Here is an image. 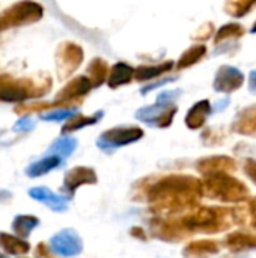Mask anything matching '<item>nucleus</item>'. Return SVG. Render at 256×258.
Segmentation results:
<instances>
[{
    "instance_id": "15",
    "label": "nucleus",
    "mask_w": 256,
    "mask_h": 258,
    "mask_svg": "<svg viewBox=\"0 0 256 258\" xmlns=\"http://www.w3.org/2000/svg\"><path fill=\"white\" fill-rule=\"evenodd\" d=\"M0 246L9 255H23V254H27L30 249L27 242H24L23 239L14 237L8 233L0 234Z\"/></svg>"
},
{
    "instance_id": "4",
    "label": "nucleus",
    "mask_w": 256,
    "mask_h": 258,
    "mask_svg": "<svg viewBox=\"0 0 256 258\" xmlns=\"http://www.w3.org/2000/svg\"><path fill=\"white\" fill-rule=\"evenodd\" d=\"M50 248L56 255L63 258L77 257L83 251V242L81 237L74 230L66 228L56 233L50 239Z\"/></svg>"
},
{
    "instance_id": "7",
    "label": "nucleus",
    "mask_w": 256,
    "mask_h": 258,
    "mask_svg": "<svg viewBox=\"0 0 256 258\" xmlns=\"http://www.w3.org/2000/svg\"><path fill=\"white\" fill-rule=\"evenodd\" d=\"M243 82H244V76L238 68L231 67V65H223L219 68L213 86L217 92H226L228 94V92L238 89Z\"/></svg>"
},
{
    "instance_id": "6",
    "label": "nucleus",
    "mask_w": 256,
    "mask_h": 258,
    "mask_svg": "<svg viewBox=\"0 0 256 258\" xmlns=\"http://www.w3.org/2000/svg\"><path fill=\"white\" fill-rule=\"evenodd\" d=\"M29 197L35 201H39L42 204H45L50 210L56 212V213H62L66 212L69 207V197L62 195V194H54L51 189L45 187V186H36L29 189Z\"/></svg>"
},
{
    "instance_id": "1",
    "label": "nucleus",
    "mask_w": 256,
    "mask_h": 258,
    "mask_svg": "<svg viewBox=\"0 0 256 258\" xmlns=\"http://www.w3.org/2000/svg\"><path fill=\"white\" fill-rule=\"evenodd\" d=\"M180 95L181 92L178 89H170L158 94L155 104L142 107L134 113L136 119L151 127H167L172 122L174 115L177 113L175 101L180 98Z\"/></svg>"
},
{
    "instance_id": "2",
    "label": "nucleus",
    "mask_w": 256,
    "mask_h": 258,
    "mask_svg": "<svg viewBox=\"0 0 256 258\" xmlns=\"http://www.w3.org/2000/svg\"><path fill=\"white\" fill-rule=\"evenodd\" d=\"M48 86L35 85L29 80L12 79L11 76H0V101L5 103H18L38 95H42L48 91Z\"/></svg>"
},
{
    "instance_id": "12",
    "label": "nucleus",
    "mask_w": 256,
    "mask_h": 258,
    "mask_svg": "<svg viewBox=\"0 0 256 258\" xmlns=\"http://www.w3.org/2000/svg\"><path fill=\"white\" fill-rule=\"evenodd\" d=\"M77 148V139L72 136H59L57 139L53 141V144L50 145L47 156H54L59 157L62 160L68 159Z\"/></svg>"
},
{
    "instance_id": "9",
    "label": "nucleus",
    "mask_w": 256,
    "mask_h": 258,
    "mask_svg": "<svg viewBox=\"0 0 256 258\" xmlns=\"http://www.w3.org/2000/svg\"><path fill=\"white\" fill-rule=\"evenodd\" d=\"M59 54L62 57H59L57 65H59V70H60V76H63V77L71 74V71L75 70L80 65L81 59H83V53H81L80 47L74 45L71 42L63 44L60 47V50H59Z\"/></svg>"
},
{
    "instance_id": "11",
    "label": "nucleus",
    "mask_w": 256,
    "mask_h": 258,
    "mask_svg": "<svg viewBox=\"0 0 256 258\" xmlns=\"http://www.w3.org/2000/svg\"><path fill=\"white\" fill-rule=\"evenodd\" d=\"M63 165V160L54 156H44L42 159L30 163L26 168V175L30 178H36V177H42L45 174H48L53 169H57L59 166Z\"/></svg>"
},
{
    "instance_id": "25",
    "label": "nucleus",
    "mask_w": 256,
    "mask_h": 258,
    "mask_svg": "<svg viewBox=\"0 0 256 258\" xmlns=\"http://www.w3.org/2000/svg\"><path fill=\"white\" fill-rule=\"evenodd\" d=\"M229 101H231L229 98H226V100L223 98V100H220L219 103H216V104L211 107V110H213V112H220V110H223V109L229 104Z\"/></svg>"
},
{
    "instance_id": "10",
    "label": "nucleus",
    "mask_w": 256,
    "mask_h": 258,
    "mask_svg": "<svg viewBox=\"0 0 256 258\" xmlns=\"http://www.w3.org/2000/svg\"><path fill=\"white\" fill-rule=\"evenodd\" d=\"M92 89V85L89 82V79L86 76H80L77 79H74L72 82H69L59 94L56 101H69L74 98H81L84 97L89 91Z\"/></svg>"
},
{
    "instance_id": "16",
    "label": "nucleus",
    "mask_w": 256,
    "mask_h": 258,
    "mask_svg": "<svg viewBox=\"0 0 256 258\" xmlns=\"http://www.w3.org/2000/svg\"><path fill=\"white\" fill-rule=\"evenodd\" d=\"M39 227V219L35 216H27V215H18L15 216L14 222H12V230L17 236H20L21 239H26L30 236V233Z\"/></svg>"
},
{
    "instance_id": "26",
    "label": "nucleus",
    "mask_w": 256,
    "mask_h": 258,
    "mask_svg": "<svg viewBox=\"0 0 256 258\" xmlns=\"http://www.w3.org/2000/svg\"><path fill=\"white\" fill-rule=\"evenodd\" d=\"M9 198H11V194H9L8 190H0V203L6 201V200H9Z\"/></svg>"
},
{
    "instance_id": "5",
    "label": "nucleus",
    "mask_w": 256,
    "mask_h": 258,
    "mask_svg": "<svg viewBox=\"0 0 256 258\" xmlns=\"http://www.w3.org/2000/svg\"><path fill=\"white\" fill-rule=\"evenodd\" d=\"M42 15V8L36 3H17L12 6L6 14L0 18V29L5 26H14V24H24V23H33L39 20Z\"/></svg>"
},
{
    "instance_id": "8",
    "label": "nucleus",
    "mask_w": 256,
    "mask_h": 258,
    "mask_svg": "<svg viewBox=\"0 0 256 258\" xmlns=\"http://www.w3.org/2000/svg\"><path fill=\"white\" fill-rule=\"evenodd\" d=\"M97 183V174L91 168L77 166L66 172L63 180V192L72 194L83 184H95Z\"/></svg>"
},
{
    "instance_id": "28",
    "label": "nucleus",
    "mask_w": 256,
    "mask_h": 258,
    "mask_svg": "<svg viewBox=\"0 0 256 258\" xmlns=\"http://www.w3.org/2000/svg\"><path fill=\"white\" fill-rule=\"evenodd\" d=\"M0 258H6V257H5V255H2V254H0Z\"/></svg>"
},
{
    "instance_id": "22",
    "label": "nucleus",
    "mask_w": 256,
    "mask_h": 258,
    "mask_svg": "<svg viewBox=\"0 0 256 258\" xmlns=\"http://www.w3.org/2000/svg\"><path fill=\"white\" fill-rule=\"evenodd\" d=\"M35 125H36V121H35L33 118H30V116H23V118H20V119L14 124L12 130H14V132H21V133H29V132H32V130L35 128Z\"/></svg>"
},
{
    "instance_id": "14",
    "label": "nucleus",
    "mask_w": 256,
    "mask_h": 258,
    "mask_svg": "<svg viewBox=\"0 0 256 258\" xmlns=\"http://www.w3.org/2000/svg\"><path fill=\"white\" fill-rule=\"evenodd\" d=\"M211 106L207 100H202L199 103H196L187 113L186 116V124L190 128H199L201 125H204L205 119L208 118V115H211Z\"/></svg>"
},
{
    "instance_id": "3",
    "label": "nucleus",
    "mask_w": 256,
    "mask_h": 258,
    "mask_svg": "<svg viewBox=\"0 0 256 258\" xmlns=\"http://www.w3.org/2000/svg\"><path fill=\"white\" fill-rule=\"evenodd\" d=\"M143 136L142 128L134 125H119L112 130L104 132L97 139V147L103 150L104 153H113L115 150L130 145L133 142H137Z\"/></svg>"
},
{
    "instance_id": "17",
    "label": "nucleus",
    "mask_w": 256,
    "mask_h": 258,
    "mask_svg": "<svg viewBox=\"0 0 256 258\" xmlns=\"http://www.w3.org/2000/svg\"><path fill=\"white\" fill-rule=\"evenodd\" d=\"M103 115H104V112L100 110V112H97V113H94L92 116H88V118L78 115V116H75V118L66 121V124L62 127V136H66L68 133H72V132H75V130H80V128H83V127H88V125L95 124L97 121H100V119L103 118Z\"/></svg>"
},
{
    "instance_id": "27",
    "label": "nucleus",
    "mask_w": 256,
    "mask_h": 258,
    "mask_svg": "<svg viewBox=\"0 0 256 258\" xmlns=\"http://www.w3.org/2000/svg\"><path fill=\"white\" fill-rule=\"evenodd\" d=\"M252 32H256V26H255V27H253V29H252Z\"/></svg>"
},
{
    "instance_id": "13",
    "label": "nucleus",
    "mask_w": 256,
    "mask_h": 258,
    "mask_svg": "<svg viewBox=\"0 0 256 258\" xmlns=\"http://www.w3.org/2000/svg\"><path fill=\"white\" fill-rule=\"evenodd\" d=\"M133 77H134V70L125 62H118L112 67L107 82L110 88H118L131 82Z\"/></svg>"
},
{
    "instance_id": "23",
    "label": "nucleus",
    "mask_w": 256,
    "mask_h": 258,
    "mask_svg": "<svg viewBox=\"0 0 256 258\" xmlns=\"http://www.w3.org/2000/svg\"><path fill=\"white\" fill-rule=\"evenodd\" d=\"M177 80V77H166V79H161V80H158V82H154V83H151V85H146V86H143L142 89H140V94H148V92H151V91H154V89H157V88H161L163 85H166V83H170V82H175Z\"/></svg>"
},
{
    "instance_id": "21",
    "label": "nucleus",
    "mask_w": 256,
    "mask_h": 258,
    "mask_svg": "<svg viewBox=\"0 0 256 258\" xmlns=\"http://www.w3.org/2000/svg\"><path fill=\"white\" fill-rule=\"evenodd\" d=\"M204 54H205V47H204V45L192 47V48H189V50L181 56V59H180V62H178V67H180V68L189 67V65L198 62Z\"/></svg>"
},
{
    "instance_id": "20",
    "label": "nucleus",
    "mask_w": 256,
    "mask_h": 258,
    "mask_svg": "<svg viewBox=\"0 0 256 258\" xmlns=\"http://www.w3.org/2000/svg\"><path fill=\"white\" fill-rule=\"evenodd\" d=\"M80 115V110L78 109H54V110H50L47 113H41L39 118L42 121H53V122H62V121H69L75 116Z\"/></svg>"
},
{
    "instance_id": "19",
    "label": "nucleus",
    "mask_w": 256,
    "mask_h": 258,
    "mask_svg": "<svg viewBox=\"0 0 256 258\" xmlns=\"http://www.w3.org/2000/svg\"><path fill=\"white\" fill-rule=\"evenodd\" d=\"M106 74H107V65L101 60V59H94V62L89 65V70H88V79L94 86H100L104 79H106Z\"/></svg>"
},
{
    "instance_id": "18",
    "label": "nucleus",
    "mask_w": 256,
    "mask_h": 258,
    "mask_svg": "<svg viewBox=\"0 0 256 258\" xmlns=\"http://www.w3.org/2000/svg\"><path fill=\"white\" fill-rule=\"evenodd\" d=\"M174 67V62H163L160 65H154V67H139L137 70H134V77L140 82L143 80H151L154 77L161 76L163 73L170 71Z\"/></svg>"
},
{
    "instance_id": "24",
    "label": "nucleus",
    "mask_w": 256,
    "mask_h": 258,
    "mask_svg": "<svg viewBox=\"0 0 256 258\" xmlns=\"http://www.w3.org/2000/svg\"><path fill=\"white\" fill-rule=\"evenodd\" d=\"M249 92L256 95V70L250 71L249 74Z\"/></svg>"
}]
</instances>
